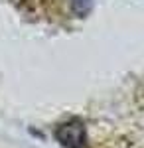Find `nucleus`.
<instances>
[{
    "label": "nucleus",
    "mask_w": 144,
    "mask_h": 148,
    "mask_svg": "<svg viewBox=\"0 0 144 148\" xmlns=\"http://www.w3.org/2000/svg\"><path fill=\"white\" fill-rule=\"evenodd\" d=\"M56 138H57V142L65 148H83L85 138H87L85 125L79 119H71L67 123H61L56 128Z\"/></svg>",
    "instance_id": "f257e3e1"
},
{
    "label": "nucleus",
    "mask_w": 144,
    "mask_h": 148,
    "mask_svg": "<svg viewBox=\"0 0 144 148\" xmlns=\"http://www.w3.org/2000/svg\"><path fill=\"white\" fill-rule=\"evenodd\" d=\"M91 4H93V0H73V10L79 16H85L91 10Z\"/></svg>",
    "instance_id": "f03ea898"
}]
</instances>
